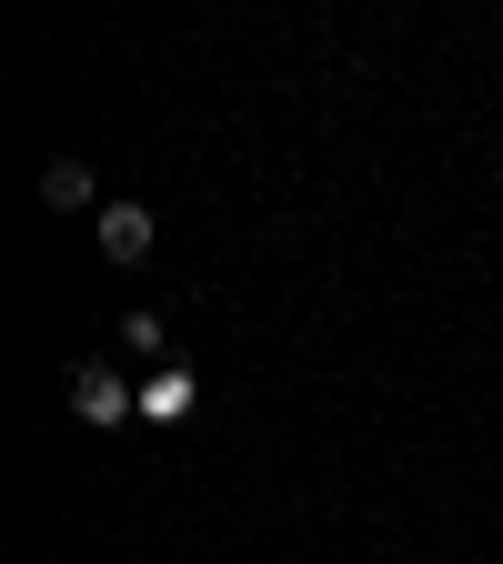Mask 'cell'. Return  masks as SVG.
I'll return each mask as SVG.
<instances>
[{"instance_id": "obj_1", "label": "cell", "mask_w": 503, "mask_h": 564, "mask_svg": "<svg viewBox=\"0 0 503 564\" xmlns=\"http://www.w3.org/2000/svg\"><path fill=\"white\" fill-rule=\"evenodd\" d=\"M70 413H81L91 434H111V423H131V383L111 364H81V373H70Z\"/></svg>"}, {"instance_id": "obj_2", "label": "cell", "mask_w": 503, "mask_h": 564, "mask_svg": "<svg viewBox=\"0 0 503 564\" xmlns=\"http://www.w3.org/2000/svg\"><path fill=\"white\" fill-rule=\"evenodd\" d=\"M101 262H152V212L141 202H101Z\"/></svg>"}, {"instance_id": "obj_3", "label": "cell", "mask_w": 503, "mask_h": 564, "mask_svg": "<svg viewBox=\"0 0 503 564\" xmlns=\"http://www.w3.org/2000/svg\"><path fill=\"white\" fill-rule=\"evenodd\" d=\"M91 192H101V182H91V162H70V152H61V162H41V202H51V212H91Z\"/></svg>"}]
</instances>
